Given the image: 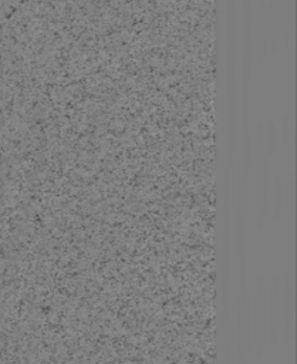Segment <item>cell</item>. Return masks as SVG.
Segmentation results:
<instances>
[{
  "instance_id": "7a4b0ae2",
  "label": "cell",
  "mask_w": 297,
  "mask_h": 364,
  "mask_svg": "<svg viewBox=\"0 0 297 364\" xmlns=\"http://www.w3.org/2000/svg\"><path fill=\"white\" fill-rule=\"evenodd\" d=\"M280 286L274 282L267 296V337L276 343L281 333V294Z\"/></svg>"
},
{
  "instance_id": "6da1fadb",
  "label": "cell",
  "mask_w": 297,
  "mask_h": 364,
  "mask_svg": "<svg viewBox=\"0 0 297 364\" xmlns=\"http://www.w3.org/2000/svg\"><path fill=\"white\" fill-rule=\"evenodd\" d=\"M253 327H254V346L257 354L263 350L264 340L267 337V294L263 283H257L254 293V311H253Z\"/></svg>"
},
{
  "instance_id": "3957f363",
  "label": "cell",
  "mask_w": 297,
  "mask_h": 364,
  "mask_svg": "<svg viewBox=\"0 0 297 364\" xmlns=\"http://www.w3.org/2000/svg\"><path fill=\"white\" fill-rule=\"evenodd\" d=\"M281 294V327L284 326V333L287 334V338L290 340L294 334V282L293 277L288 276L284 289L280 290Z\"/></svg>"
}]
</instances>
